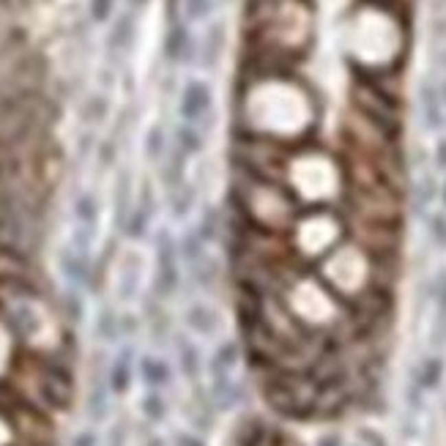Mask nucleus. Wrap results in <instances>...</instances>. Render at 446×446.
I'll return each instance as SVG.
<instances>
[{
  "mask_svg": "<svg viewBox=\"0 0 446 446\" xmlns=\"http://www.w3.org/2000/svg\"><path fill=\"white\" fill-rule=\"evenodd\" d=\"M427 230H430V238L438 249H446V217L444 214H433L427 220Z\"/></svg>",
  "mask_w": 446,
  "mask_h": 446,
  "instance_id": "a211bd4d",
  "label": "nucleus"
},
{
  "mask_svg": "<svg viewBox=\"0 0 446 446\" xmlns=\"http://www.w3.org/2000/svg\"><path fill=\"white\" fill-rule=\"evenodd\" d=\"M244 118L246 126L257 134L290 140L312 124V102L298 85L279 77H268L246 91Z\"/></svg>",
  "mask_w": 446,
  "mask_h": 446,
  "instance_id": "f257e3e1",
  "label": "nucleus"
},
{
  "mask_svg": "<svg viewBox=\"0 0 446 446\" xmlns=\"http://www.w3.org/2000/svg\"><path fill=\"white\" fill-rule=\"evenodd\" d=\"M178 263H181L178 244L167 235V230H162L156 238V279H154L156 298H170L181 287V266Z\"/></svg>",
  "mask_w": 446,
  "mask_h": 446,
  "instance_id": "423d86ee",
  "label": "nucleus"
},
{
  "mask_svg": "<svg viewBox=\"0 0 446 446\" xmlns=\"http://www.w3.org/2000/svg\"><path fill=\"white\" fill-rule=\"evenodd\" d=\"M96 334H99L102 340L113 342V340L121 334V318H118L113 309H104V312L99 315V320H96Z\"/></svg>",
  "mask_w": 446,
  "mask_h": 446,
  "instance_id": "dca6fc26",
  "label": "nucleus"
},
{
  "mask_svg": "<svg viewBox=\"0 0 446 446\" xmlns=\"http://www.w3.org/2000/svg\"><path fill=\"white\" fill-rule=\"evenodd\" d=\"M145 230H148V214L145 211H134L129 224H126V233L132 238H140V235H145Z\"/></svg>",
  "mask_w": 446,
  "mask_h": 446,
  "instance_id": "aec40b11",
  "label": "nucleus"
},
{
  "mask_svg": "<svg viewBox=\"0 0 446 446\" xmlns=\"http://www.w3.org/2000/svg\"><path fill=\"white\" fill-rule=\"evenodd\" d=\"M315 446H345V444H342V436H337V433H323V436L315 441Z\"/></svg>",
  "mask_w": 446,
  "mask_h": 446,
  "instance_id": "4be33fe9",
  "label": "nucleus"
},
{
  "mask_svg": "<svg viewBox=\"0 0 446 446\" xmlns=\"http://www.w3.org/2000/svg\"><path fill=\"white\" fill-rule=\"evenodd\" d=\"M436 345H446V271L436 279Z\"/></svg>",
  "mask_w": 446,
  "mask_h": 446,
  "instance_id": "ddd939ff",
  "label": "nucleus"
},
{
  "mask_svg": "<svg viewBox=\"0 0 446 446\" xmlns=\"http://www.w3.org/2000/svg\"><path fill=\"white\" fill-rule=\"evenodd\" d=\"M107 8H110V0H93V16L96 19H104L107 16Z\"/></svg>",
  "mask_w": 446,
  "mask_h": 446,
  "instance_id": "b1692460",
  "label": "nucleus"
},
{
  "mask_svg": "<svg viewBox=\"0 0 446 446\" xmlns=\"http://www.w3.org/2000/svg\"><path fill=\"white\" fill-rule=\"evenodd\" d=\"M230 206L233 217H238L246 227L274 238H287L290 227L304 211L296 195L274 178H244L235 187Z\"/></svg>",
  "mask_w": 446,
  "mask_h": 446,
  "instance_id": "f03ea898",
  "label": "nucleus"
},
{
  "mask_svg": "<svg viewBox=\"0 0 446 446\" xmlns=\"http://www.w3.org/2000/svg\"><path fill=\"white\" fill-rule=\"evenodd\" d=\"M140 378L145 381V386L151 389H162L170 384L173 373H170V364L159 356H143L140 359Z\"/></svg>",
  "mask_w": 446,
  "mask_h": 446,
  "instance_id": "1a4fd4ad",
  "label": "nucleus"
},
{
  "mask_svg": "<svg viewBox=\"0 0 446 446\" xmlns=\"http://www.w3.org/2000/svg\"><path fill=\"white\" fill-rule=\"evenodd\" d=\"M145 446H165V441H162V438H151Z\"/></svg>",
  "mask_w": 446,
  "mask_h": 446,
  "instance_id": "a878e982",
  "label": "nucleus"
},
{
  "mask_svg": "<svg viewBox=\"0 0 446 446\" xmlns=\"http://www.w3.org/2000/svg\"><path fill=\"white\" fill-rule=\"evenodd\" d=\"M74 214H77V220L82 224H93L96 222V200H93L91 195L80 198L77 206H74Z\"/></svg>",
  "mask_w": 446,
  "mask_h": 446,
  "instance_id": "6ab92c4d",
  "label": "nucleus"
},
{
  "mask_svg": "<svg viewBox=\"0 0 446 446\" xmlns=\"http://www.w3.org/2000/svg\"><path fill=\"white\" fill-rule=\"evenodd\" d=\"M241 356H244V345L241 342H235V340L220 342L214 356H211V362H209V381H227V378H233Z\"/></svg>",
  "mask_w": 446,
  "mask_h": 446,
  "instance_id": "6e6552de",
  "label": "nucleus"
},
{
  "mask_svg": "<svg viewBox=\"0 0 446 446\" xmlns=\"http://www.w3.org/2000/svg\"><path fill=\"white\" fill-rule=\"evenodd\" d=\"M441 378H444V359L441 356H427L416 367V384L414 386H419L422 392H430V389H436L441 384Z\"/></svg>",
  "mask_w": 446,
  "mask_h": 446,
  "instance_id": "9d476101",
  "label": "nucleus"
},
{
  "mask_svg": "<svg viewBox=\"0 0 446 446\" xmlns=\"http://www.w3.org/2000/svg\"><path fill=\"white\" fill-rule=\"evenodd\" d=\"M348 49L367 66L389 63L400 49V27L389 11L362 8L348 25Z\"/></svg>",
  "mask_w": 446,
  "mask_h": 446,
  "instance_id": "20e7f679",
  "label": "nucleus"
},
{
  "mask_svg": "<svg viewBox=\"0 0 446 446\" xmlns=\"http://www.w3.org/2000/svg\"><path fill=\"white\" fill-rule=\"evenodd\" d=\"M287 189L296 195L298 203L320 209V203H329L337 198L342 176L337 165L326 154H298L287 162L285 170Z\"/></svg>",
  "mask_w": 446,
  "mask_h": 446,
  "instance_id": "39448f33",
  "label": "nucleus"
},
{
  "mask_svg": "<svg viewBox=\"0 0 446 446\" xmlns=\"http://www.w3.org/2000/svg\"><path fill=\"white\" fill-rule=\"evenodd\" d=\"M63 307H66V318H69L71 323H77V320L82 318V301H80L74 293H69V296L63 298Z\"/></svg>",
  "mask_w": 446,
  "mask_h": 446,
  "instance_id": "412c9836",
  "label": "nucleus"
},
{
  "mask_svg": "<svg viewBox=\"0 0 446 446\" xmlns=\"http://www.w3.org/2000/svg\"><path fill=\"white\" fill-rule=\"evenodd\" d=\"M184 323H187V329L195 331L198 337L211 340V337H217L220 329H222V315L217 312V307H211V304H206V301H195V304L187 307Z\"/></svg>",
  "mask_w": 446,
  "mask_h": 446,
  "instance_id": "0eeeda50",
  "label": "nucleus"
},
{
  "mask_svg": "<svg viewBox=\"0 0 446 446\" xmlns=\"http://www.w3.org/2000/svg\"><path fill=\"white\" fill-rule=\"evenodd\" d=\"M140 408H143V416H145L148 422H162V419H165V414H167V403H165V397H162L156 389H154V392H148V395L143 397Z\"/></svg>",
  "mask_w": 446,
  "mask_h": 446,
  "instance_id": "2eb2a0df",
  "label": "nucleus"
},
{
  "mask_svg": "<svg viewBox=\"0 0 446 446\" xmlns=\"http://www.w3.org/2000/svg\"><path fill=\"white\" fill-rule=\"evenodd\" d=\"M16 438H19V433H16V427H14L11 414L0 408V446H14L16 444Z\"/></svg>",
  "mask_w": 446,
  "mask_h": 446,
  "instance_id": "f3484780",
  "label": "nucleus"
},
{
  "mask_svg": "<svg viewBox=\"0 0 446 446\" xmlns=\"http://www.w3.org/2000/svg\"><path fill=\"white\" fill-rule=\"evenodd\" d=\"M71 446H96V433H91V430H85V433H80V436H74V441Z\"/></svg>",
  "mask_w": 446,
  "mask_h": 446,
  "instance_id": "5701e85b",
  "label": "nucleus"
},
{
  "mask_svg": "<svg viewBox=\"0 0 446 446\" xmlns=\"http://www.w3.org/2000/svg\"><path fill=\"white\" fill-rule=\"evenodd\" d=\"M176 446H206L198 436H178L176 438Z\"/></svg>",
  "mask_w": 446,
  "mask_h": 446,
  "instance_id": "393cba45",
  "label": "nucleus"
},
{
  "mask_svg": "<svg viewBox=\"0 0 446 446\" xmlns=\"http://www.w3.org/2000/svg\"><path fill=\"white\" fill-rule=\"evenodd\" d=\"M178 364H181V373L189 381H198L200 378V373H203V356H200V351H198L195 342L178 340Z\"/></svg>",
  "mask_w": 446,
  "mask_h": 446,
  "instance_id": "9b49d317",
  "label": "nucleus"
},
{
  "mask_svg": "<svg viewBox=\"0 0 446 446\" xmlns=\"http://www.w3.org/2000/svg\"><path fill=\"white\" fill-rule=\"evenodd\" d=\"M342 241H348V224L331 209H304L287 233V246L298 266H318Z\"/></svg>",
  "mask_w": 446,
  "mask_h": 446,
  "instance_id": "7ed1b4c3",
  "label": "nucleus"
},
{
  "mask_svg": "<svg viewBox=\"0 0 446 446\" xmlns=\"http://www.w3.org/2000/svg\"><path fill=\"white\" fill-rule=\"evenodd\" d=\"M444 203H446V187H444Z\"/></svg>",
  "mask_w": 446,
  "mask_h": 446,
  "instance_id": "bb28decb",
  "label": "nucleus"
},
{
  "mask_svg": "<svg viewBox=\"0 0 446 446\" xmlns=\"http://www.w3.org/2000/svg\"><path fill=\"white\" fill-rule=\"evenodd\" d=\"M63 271H66V277L74 279V282H88V274H91V268H88V255H85L82 249L66 252V255H63Z\"/></svg>",
  "mask_w": 446,
  "mask_h": 446,
  "instance_id": "4468645a",
  "label": "nucleus"
},
{
  "mask_svg": "<svg viewBox=\"0 0 446 446\" xmlns=\"http://www.w3.org/2000/svg\"><path fill=\"white\" fill-rule=\"evenodd\" d=\"M129 359H132V353L124 351L115 359V364L110 367V392H115V395H126L132 386V362Z\"/></svg>",
  "mask_w": 446,
  "mask_h": 446,
  "instance_id": "f8f14e48",
  "label": "nucleus"
}]
</instances>
